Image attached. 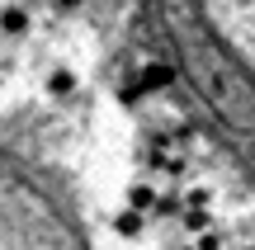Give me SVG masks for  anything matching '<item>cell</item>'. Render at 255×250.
<instances>
[{"label":"cell","instance_id":"1","mask_svg":"<svg viewBox=\"0 0 255 250\" xmlns=\"http://www.w3.org/2000/svg\"><path fill=\"white\" fill-rule=\"evenodd\" d=\"M38 33V14L24 0H5L0 5V43H28Z\"/></svg>","mask_w":255,"mask_h":250},{"label":"cell","instance_id":"2","mask_svg":"<svg viewBox=\"0 0 255 250\" xmlns=\"http://www.w3.org/2000/svg\"><path fill=\"white\" fill-rule=\"evenodd\" d=\"M43 94H47V99H57V104L76 99V94H81V76H76L71 66H52V71L43 76Z\"/></svg>","mask_w":255,"mask_h":250},{"label":"cell","instance_id":"3","mask_svg":"<svg viewBox=\"0 0 255 250\" xmlns=\"http://www.w3.org/2000/svg\"><path fill=\"white\" fill-rule=\"evenodd\" d=\"M114 232H119L123 241H142V236L151 232V222H146L137 208H119V213H114Z\"/></svg>","mask_w":255,"mask_h":250},{"label":"cell","instance_id":"4","mask_svg":"<svg viewBox=\"0 0 255 250\" xmlns=\"http://www.w3.org/2000/svg\"><path fill=\"white\" fill-rule=\"evenodd\" d=\"M81 5H85V0H47L52 19H71V14H81Z\"/></svg>","mask_w":255,"mask_h":250},{"label":"cell","instance_id":"5","mask_svg":"<svg viewBox=\"0 0 255 250\" xmlns=\"http://www.w3.org/2000/svg\"><path fill=\"white\" fill-rule=\"evenodd\" d=\"M5 76H9V62H5V57H0V85H5Z\"/></svg>","mask_w":255,"mask_h":250}]
</instances>
